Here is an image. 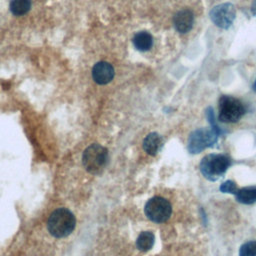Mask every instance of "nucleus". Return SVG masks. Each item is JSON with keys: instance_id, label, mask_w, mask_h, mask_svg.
Instances as JSON below:
<instances>
[{"instance_id": "obj_13", "label": "nucleus", "mask_w": 256, "mask_h": 256, "mask_svg": "<svg viewBox=\"0 0 256 256\" xmlns=\"http://www.w3.org/2000/svg\"><path fill=\"white\" fill-rule=\"evenodd\" d=\"M155 241V236L150 231H143L139 234L136 240V247L141 251H148L150 250Z\"/></svg>"}, {"instance_id": "obj_15", "label": "nucleus", "mask_w": 256, "mask_h": 256, "mask_svg": "<svg viewBox=\"0 0 256 256\" xmlns=\"http://www.w3.org/2000/svg\"><path fill=\"white\" fill-rule=\"evenodd\" d=\"M239 256H256V241L244 243L239 250Z\"/></svg>"}, {"instance_id": "obj_3", "label": "nucleus", "mask_w": 256, "mask_h": 256, "mask_svg": "<svg viewBox=\"0 0 256 256\" xmlns=\"http://www.w3.org/2000/svg\"><path fill=\"white\" fill-rule=\"evenodd\" d=\"M231 164V160L224 154H208L200 162L202 175L210 180L216 181L226 172Z\"/></svg>"}, {"instance_id": "obj_16", "label": "nucleus", "mask_w": 256, "mask_h": 256, "mask_svg": "<svg viewBox=\"0 0 256 256\" xmlns=\"http://www.w3.org/2000/svg\"><path fill=\"white\" fill-rule=\"evenodd\" d=\"M206 116H207V119L211 125V129L213 131H215L218 135H221L222 134V130L219 128V126L216 124L215 122V115H214V112H213V109L211 107H208L206 109Z\"/></svg>"}, {"instance_id": "obj_1", "label": "nucleus", "mask_w": 256, "mask_h": 256, "mask_svg": "<svg viewBox=\"0 0 256 256\" xmlns=\"http://www.w3.org/2000/svg\"><path fill=\"white\" fill-rule=\"evenodd\" d=\"M76 226L74 214L67 208L60 207L55 209L48 218V232L55 238H64L70 235Z\"/></svg>"}, {"instance_id": "obj_10", "label": "nucleus", "mask_w": 256, "mask_h": 256, "mask_svg": "<svg viewBox=\"0 0 256 256\" xmlns=\"http://www.w3.org/2000/svg\"><path fill=\"white\" fill-rule=\"evenodd\" d=\"M162 145V138L156 132L149 133L143 140V149L151 156H155Z\"/></svg>"}, {"instance_id": "obj_9", "label": "nucleus", "mask_w": 256, "mask_h": 256, "mask_svg": "<svg viewBox=\"0 0 256 256\" xmlns=\"http://www.w3.org/2000/svg\"><path fill=\"white\" fill-rule=\"evenodd\" d=\"M194 23V14L189 9L179 10L173 17V25L175 29L181 33L185 34L189 32Z\"/></svg>"}, {"instance_id": "obj_14", "label": "nucleus", "mask_w": 256, "mask_h": 256, "mask_svg": "<svg viewBox=\"0 0 256 256\" xmlns=\"http://www.w3.org/2000/svg\"><path fill=\"white\" fill-rule=\"evenodd\" d=\"M9 9L15 16L25 15L31 9V0H11Z\"/></svg>"}, {"instance_id": "obj_4", "label": "nucleus", "mask_w": 256, "mask_h": 256, "mask_svg": "<svg viewBox=\"0 0 256 256\" xmlns=\"http://www.w3.org/2000/svg\"><path fill=\"white\" fill-rule=\"evenodd\" d=\"M218 110V119L223 123H235L239 121L245 113L242 102L229 95H222L219 98Z\"/></svg>"}, {"instance_id": "obj_11", "label": "nucleus", "mask_w": 256, "mask_h": 256, "mask_svg": "<svg viewBox=\"0 0 256 256\" xmlns=\"http://www.w3.org/2000/svg\"><path fill=\"white\" fill-rule=\"evenodd\" d=\"M134 47L139 51H147L153 45V37L147 31L137 32L132 39Z\"/></svg>"}, {"instance_id": "obj_6", "label": "nucleus", "mask_w": 256, "mask_h": 256, "mask_svg": "<svg viewBox=\"0 0 256 256\" xmlns=\"http://www.w3.org/2000/svg\"><path fill=\"white\" fill-rule=\"evenodd\" d=\"M145 215L151 221L163 223L167 221L172 213V207L168 200L163 197L155 196L149 199L144 207Z\"/></svg>"}, {"instance_id": "obj_5", "label": "nucleus", "mask_w": 256, "mask_h": 256, "mask_svg": "<svg viewBox=\"0 0 256 256\" xmlns=\"http://www.w3.org/2000/svg\"><path fill=\"white\" fill-rule=\"evenodd\" d=\"M219 135L211 128H200L194 130L188 138V150L192 154H198L208 147H212Z\"/></svg>"}, {"instance_id": "obj_19", "label": "nucleus", "mask_w": 256, "mask_h": 256, "mask_svg": "<svg viewBox=\"0 0 256 256\" xmlns=\"http://www.w3.org/2000/svg\"><path fill=\"white\" fill-rule=\"evenodd\" d=\"M253 90L256 91V80H255V82H254V84H253Z\"/></svg>"}, {"instance_id": "obj_12", "label": "nucleus", "mask_w": 256, "mask_h": 256, "mask_svg": "<svg viewBox=\"0 0 256 256\" xmlns=\"http://www.w3.org/2000/svg\"><path fill=\"white\" fill-rule=\"evenodd\" d=\"M236 200L239 203L242 204H252L256 202V187L255 186H249L244 187L241 189H238L235 193Z\"/></svg>"}, {"instance_id": "obj_8", "label": "nucleus", "mask_w": 256, "mask_h": 256, "mask_svg": "<svg viewBox=\"0 0 256 256\" xmlns=\"http://www.w3.org/2000/svg\"><path fill=\"white\" fill-rule=\"evenodd\" d=\"M115 71L113 66L105 61L97 62L92 68V78L99 85H105L112 81Z\"/></svg>"}, {"instance_id": "obj_18", "label": "nucleus", "mask_w": 256, "mask_h": 256, "mask_svg": "<svg viewBox=\"0 0 256 256\" xmlns=\"http://www.w3.org/2000/svg\"><path fill=\"white\" fill-rule=\"evenodd\" d=\"M251 12L254 16H256V0H254L251 5Z\"/></svg>"}, {"instance_id": "obj_2", "label": "nucleus", "mask_w": 256, "mask_h": 256, "mask_svg": "<svg viewBox=\"0 0 256 256\" xmlns=\"http://www.w3.org/2000/svg\"><path fill=\"white\" fill-rule=\"evenodd\" d=\"M108 162V150L98 144L89 145L83 152L82 164L87 172L93 175L100 174Z\"/></svg>"}, {"instance_id": "obj_17", "label": "nucleus", "mask_w": 256, "mask_h": 256, "mask_svg": "<svg viewBox=\"0 0 256 256\" xmlns=\"http://www.w3.org/2000/svg\"><path fill=\"white\" fill-rule=\"evenodd\" d=\"M219 189L223 193H230V194H235L238 190L236 183L231 180H228V181H225L224 183H222Z\"/></svg>"}, {"instance_id": "obj_7", "label": "nucleus", "mask_w": 256, "mask_h": 256, "mask_svg": "<svg viewBox=\"0 0 256 256\" xmlns=\"http://www.w3.org/2000/svg\"><path fill=\"white\" fill-rule=\"evenodd\" d=\"M209 16L211 21L222 29H228L236 17V10L231 3H222L214 6L210 12Z\"/></svg>"}]
</instances>
